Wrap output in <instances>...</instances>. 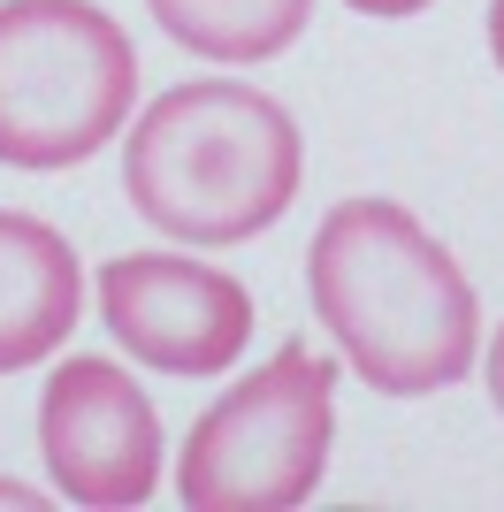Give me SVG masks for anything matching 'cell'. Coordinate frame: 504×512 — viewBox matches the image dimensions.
<instances>
[{
    "label": "cell",
    "mask_w": 504,
    "mask_h": 512,
    "mask_svg": "<svg viewBox=\"0 0 504 512\" xmlns=\"http://www.w3.org/2000/svg\"><path fill=\"white\" fill-rule=\"evenodd\" d=\"M306 291L336 360L382 398H436L466 383L482 352V299L466 268L398 199H336L306 253Z\"/></svg>",
    "instance_id": "cell-1"
},
{
    "label": "cell",
    "mask_w": 504,
    "mask_h": 512,
    "mask_svg": "<svg viewBox=\"0 0 504 512\" xmlns=\"http://www.w3.org/2000/svg\"><path fill=\"white\" fill-rule=\"evenodd\" d=\"M306 146L291 107L237 77L168 85L130 123L123 146V199L176 245H245L275 230L298 199Z\"/></svg>",
    "instance_id": "cell-2"
},
{
    "label": "cell",
    "mask_w": 504,
    "mask_h": 512,
    "mask_svg": "<svg viewBox=\"0 0 504 512\" xmlns=\"http://www.w3.org/2000/svg\"><path fill=\"white\" fill-rule=\"evenodd\" d=\"M138 100V46L100 0H0V169H77Z\"/></svg>",
    "instance_id": "cell-3"
},
{
    "label": "cell",
    "mask_w": 504,
    "mask_h": 512,
    "mask_svg": "<svg viewBox=\"0 0 504 512\" xmlns=\"http://www.w3.org/2000/svg\"><path fill=\"white\" fill-rule=\"evenodd\" d=\"M329 444L336 360L291 337L191 421L176 451V497L191 512H291L321 490Z\"/></svg>",
    "instance_id": "cell-4"
},
{
    "label": "cell",
    "mask_w": 504,
    "mask_h": 512,
    "mask_svg": "<svg viewBox=\"0 0 504 512\" xmlns=\"http://www.w3.org/2000/svg\"><path fill=\"white\" fill-rule=\"evenodd\" d=\"M100 321L138 367L207 383L245 360L252 291L191 253H115L100 260Z\"/></svg>",
    "instance_id": "cell-5"
},
{
    "label": "cell",
    "mask_w": 504,
    "mask_h": 512,
    "mask_svg": "<svg viewBox=\"0 0 504 512\" xmlns=\"http://www.w3.org/2000/svg\"><path fill=\"white\" fill-rule=\"evenodd\" d=\"M161 413L130 367L115 360H62L39 390V459L54 490L84 512H130L161 490Z\"/></svg>",
    "instance_id": "cell-6"
},
{
    "label": "cell",
    "mask_w": 504,
    "mask_h": 512,
    "mask_svg": "<svg viewBox=\"0 0 504 512\" xmlns=\"http://www.w3.org/2000/svg\"><path fill=\"white\" fill-rule=\"evenodd\" d=\"M84 314V268L39 214L0 207V375L54 360Z\"/></svg>",
    "instance_id": "cell-7"
},
{
    "label": "cell",
    "mask_w": 504,
    "mask_h": 512,
    "mask_svg": "<svg viewBox=\"0 0 504 512\" xmlns=\"http://www.w3.org/2000/svg\"><path fill=\"white\" fill-rule=\"evenodd\" d=\"M146 8L199 62H275L314 23V0H146Z\"/></svg>",
    "instance_id": "cell-8"
},
{
    "label": "cell",
    "mask_w": 504,
    "mask_h": 512,
    "mask_svg": "<svg viewBox=\"0 0 504 512\" xmlns=\"http://www.w3.org/2000/svg\"><path fill=\"white\" fill-rule=\"evenodd\" d=\"M352 16H375V23H405V16H420V8H436V0H344Z\"/></svg>",
    "instance_id": "cell-9"
},
{
    "label": "cell",
    "mask_w": 504,
    "mask_h": 512,
    "mask_svg": "<svg viewBox=\"0 0 504 512\" xmlns=\"http://www.w3.org/2000/svg\"><path fill=\"white\" fill-rule=\"evenodd\" d=\"M0 505H16V512H46V490H31V482H16V474H0Z\"/></svg>",
    "instance_id": "cell-10"
},
{
    "label": "cell",
    "mask_w": 504,
    "mask_h": 512,
    "mask_svg": "<svg viewBox=\"0 0 504 512\" xmlns=\"http://www.w3.org/2000/svg\"><path fill=\"white\" fill-rule=\"evenodd\" d=\"M489 406H497V421H504V321H497V344H489Z\"/></svg>",
    "instance_id": "cell-11"
},
{
    "label": "cell",
    "mask_w": 504,
    "mask_h": 512,
    "mask_svg": "<svg viewBox=\"0 0 504 512\" xmlns=\"http://www.w3.org/2000/svg\"><path fill=\"white\" fill-rule=\"evenodd\" d=\"M489 54H497V69H504V0H489Z\"/></svg>",
    "instance_id": "cell-12"
}]
</instances>
